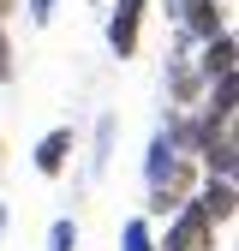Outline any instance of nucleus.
Instances as JSON below:
<instances>
[{
	"instance_id": "f257e3e1",
	"label": "nucleus",
	"mask_w": 239,
	"mask_h": 251,
	"mask_svg": "<svg viewBox=\"0 0 239 251\" xmlns=\"http://www.w3.org/2000/svg\"><path fill=\"white\" fill-rule=\"evenodd\" d=\"M156 251H215V222L203 215L197 198H186V203L167 215V233H162Z\"/></svg>"
},
{
	"instance_id": "f03ea898",
	"label": "nucleus",
	"mask_w": 239,
	"mask_h": 251,
	"mask_svg": "<svg viewBox=\"0 0 239 251\" xmlns=\"http://www.w3.org/2000/svg\"><path fill=\"white\" fill-rule=\"evenodd\" d=\"M191 192H197V162H191L186 150H179L173 162H167L156 179H149V209H156V215H173V209L186 203Z\"/></svg>"
},
{
	"instance_id": "7ed1b4c3",
	"label": "nucleus",
	"mask_w": 239,
	"mask_h": 251,
	"mask_svg": "<svg viewBox=\"0 0 239 251\" xmlns=\"http://www.w3.org/2000/svg\"><path fill=\"white\" fill-rule=\"evenodd\" d=\"M167 12L191 42H209L215 30H227V0H167Z\"/></svg>"
},
{
	"instance_id": "20e7f679",
	"label": "nucleus",
	"mask_w": 239,
	"mask_h": 251,
	"mask_svg": "<svg viewBox=\"0 0 239 251\" xmlns=\"http://www.w3.org/2000/svg\"><path fill=\"white\" fill-rule=\"evenodd\" d=\"M143 12H149V0H114V12H108V48L120 60L138 54V42H143Z\"/></svg>"
},
{
	"instance_id": "39448f33",
	"label": "nucleus",
	"mask_w": 239,
	"mask_h": 251,
	"mask_svg": "<svg viewBox=\"0 0 239 251\" xmlns=\"http://www.w3.org/2000/svg\"><path fill=\"white\" fill-rule=\"evenodd\" d=\"M191 198L203 203V215H209L215 227H227V222H233V209H239V192H233V179H215V174H209V179L197 185Z\"/></svg>"
},
{
	"instance_id": "423d86ee",
	"label": "nucleus",
	"mask_w": 239,
	"mask_h": 251,
	"mask_svg": "<svg viewBox=\"0 0 239 251\" xmlns=\"http://www.w3.org/2000/svg\"><path fill=\"white\" fill-rule=\"evenodd\" d=\"M72 144H78L72 126H54V132L36 144V174H42V179H60V174H66V162H72Z\"/></svg>"
},
{
	"instance_id": "0eeeda50",
	"label": "nucleus",
	"mask_w": 239,
	"mask_h": 251,
	"mask_svg": "<svg viewBox=\"0 0 239 251\" xmlns=\"http://www.w3.org/2000/svg\"><path fill=\"white\" fill-rule=\"evenodd\" d=\"M233 60H239L233 30H215V36L203 42V54H197V78H203V84H209V78H227V72H233Z\"/></svg>"
},
{
	"instance_id": "6e6552de",
	"label": "nucleus",
	"mask_w": 239,
	"mask_h": 251,
	"mask_svg": "<svg viewBox=\"0 0 239 251\" xmlns=\"http://www.w3.org/2000/svg\"><path fill=\"white\" fill-rule=\"evenodd\" d=\"M173 155H179V150H173V138H167V132H156V138H149V155H143V179H156V174L173 162Z\"/></svg>"
},
{
	"instance_id": "1a4fd4ad",
	"label": "nucleus",
	"mask_w": 239,
	"mask_h": 251,
	"mask_svg": "<svg viewBox=\"0 0 239 251\" xmlns=\"http://www.w3.org/2000/svg\"><path fill=\"white\" fill-rule=\"evenodd\" d=\"M120 251H156V233H149L143 215H132V222L120 227Z\"/></svg>"
},
{
	"instance_id": "9d476101",
	"label": "nucleus",
	"mask_w": 239,
	"mask_h": 251,
	"mask_svg": "<svg viewBox=\"0 0 239 251\" xmlns=\"http://www.w3.org/2000/svg\"><path fill=\"white\" fill-rule=\"evenodd\" d=\"M48 251H78V222L72 215H60V222L48 227Z\"/></svg>"
},
{
	"instance_id": "9b49d317",
	"label": "nucleus",
	"mask_w": 239,
	"mask_h": 251,
	"mask_svg": "<svg viewBox=\"0 0 239 251\" xmlns=\"http://www.w3.org/2000/svg\"><path fill=\"white\" fill-rule=\"evenodd\" d=\"M18 78V60H12V36H6V24H0V84H12Z\"/></svg>"
},
{
	"instance_id": "f8f14e48",
	"label": "nucleus",
	"mask_w": 239,
	"mask_h": 251,
	"mask_svg": "<svg viewBox=\"0 0 239 251\" xmlns=\"http://www.w3.org/2000/svg\"><path fill=\"white\" fill-rule=\"evenodd\" d=\"M54 6H60V0H24V12H30V24H48V18H54Z\"/></svg>"
},
{
	"instance_id": "ddd939ff",
	"label": "nucleus",
	"mask_w": 239,
	"mask_h": 251,
	"mask_svg": "<svg viewBox=\"0 0 239 251\" xmlns=\"http://www.w3.org/2000/svg\"><path fill=\"white\" fill-rule=\"evenodd\" d=\"M12 12H18V0H0V24H6V18H12Z\"/></svg>"
},
{
	"instance_id": "4468645a",
	"label": "nucleus",
	"mask_w": 239,
	"mask_h": 251,
	"mask_svg": "<svg viewBox=\"0 0 239 251\" xmlns=\"http://www.w3.org/2000/svg\"><path fill=\"white\" fill-rule=\"evenodd\" d=\"M0 233H6V203H0Z\"/></svg>"
}]
</instances>
